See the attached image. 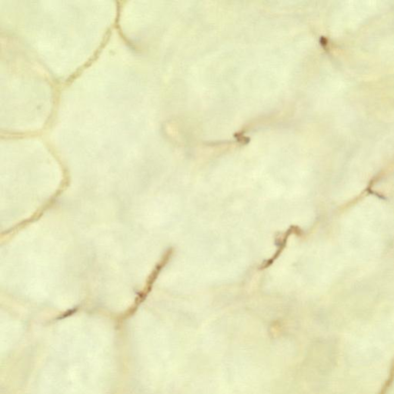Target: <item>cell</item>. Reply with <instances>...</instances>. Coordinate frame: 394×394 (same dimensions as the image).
Wrapping results in <instances>:
<instances>
[{"instance_id": "6da1fadb", "label": "cell", "mask_w": 394, "mask_h": 394, "mask_svg": "<svg viewBox=\"0 0 394 394\" xmlns=\"http://www.w3.org/2000/svg\"><path fill=\"white\" fill-rule=\"evenodd\" d=\"M301 233V229H300L299 227L296 226H291L284 233L280 235L279 237H276L275 242H276V247H277V250H276V253L273 254L271 258L266 260V261L263 263V264H261V266L260 267V270L268 268L269 267H270L273 264V262L277 260L278 257H280V254L284 251L286 244H287L288 239H289V236L292 233H295V234L297 233V234L300 236Z\"/></svg>"}]
</instances>
